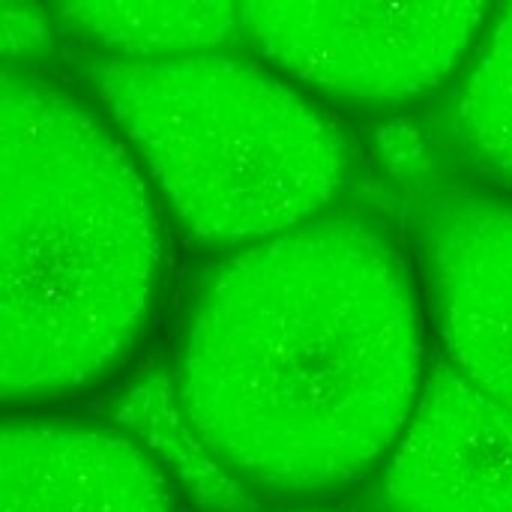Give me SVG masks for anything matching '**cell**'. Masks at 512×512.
I'll return each instance as SVG.
<instances>
[{
	"instance_id": "cell-10",
	"label": "cell",
	"mask_w": 512,
	"mask_h": 512,
	"mask_svg": "<svg viewBox=\"0 0 512 512\" xmlns=\"http://www.w3.org/2000/svg\"><path fill=\"white\" fill-rule=\"evenodd\" d=\"M456 129L474 162L512 189V6L498 15L465 75Z\"/></svg>"
},
{
	"instance_id": "cell-4",
	"label": "cell",
	"mask_w": 512,
	"mask_h": 512,
	"mask_svg": "<svg viewBox=\"0 0 512 512\" xmlns=\"http://www.w3.org/2000/svg\"><path fill=\"white\" fill-rule=\"evenodd\" d=\"M486 24L480 3H246L240 33L294 84L351 102L435 90Z\"/></svg>"
},
{
	"instance_id": "cell-7",
	"label": "cell",
	"mask_w": 512,
	"mask_h": 512,
	"mask_svg": "<svg viewBox=\"0 0 512 512\" xmlns=\"http://www.w3.org/2000/svg\"><path fill=\"white\" fill-rule=\"evenodd\" d=\"M3 512H183L177 486L123 429L12 414L3 423Z\"/></svg>"
},
{
	"instance_id": "cell-8",
	"label": "cell",
	"mask_w": 512,
	"mask_h": 512,
	"mask_svg": "<svg viewBox=\"0 0 512 512\" xmlns=\"http://www.w3.org/2000/svg\"><path fill=\"white\" fill-rule=\"evenodd\" d=\"M57 18L120 60L219 51L240 33L234 3H66Z\"/></svg>"
},
{
	"instance_id": "cell-2",
	"label": "cell",
	"mask_w": 512,
	"mask_h": 512,
	"mask_svg": "<svg viewBox=\"0 0 512 512\" xmlns=\"http://www.w3.org/2000/svg\"><path fill=\"white\" fill-rule=\"evenodd\" d=\"M3 402L105 384L144 339L165 279L159 198L111 120L36 72H3Z\"/></svg>"
},
{
	"instance_id": "cell-1",
	"label": "cell",
	"mask_w": 512,
	"mask_h": 512,
	"mask_svg": "<svg viewBox=\"0 0 512 512\" xmlns=\"http://www.w3.org/2000/svg\"><path fill=\"white\" fill-rule=\"evenodd\" d=\"M426 375V321L402 252L363 216L327 213L210 273L171 381L243 489L321 498L387 462Z\"/></svg>"
},
{
	"instance_id": "cell-5",
	"label": "cell",
	"mask_w": 512,
	"mask_h": 512,
	"mask_svg": "<svg viewBox=\"0 0 512 512\" xmlns=\"http://www.w3.org/2000/svg\"><path fill=\"white\" fill-rule=\"evenodd\" d=\"M384 512H512V408L447 357L429 366L417 408L381 474Z\"/></svg>"
},
{
	"instance_id": "cell-9",
	"label": "cell",
	"mask_w": 512,
	"mask_h": 512,
	"mask_svg": "<svg viewBox=\"0 0 512 512\" xmlns=\"http://www.w3.org/2000/svg\"><path fill=\"white\" fill-rule=\"evenodd\" d=\"M117 429L153 456L177 489H186L192 501L210 512H240L246 492L201 444L189 417L180 408L174 381L144 378L117 405Z\"/></svg>"
},
{
	"instance_id": "cell-3",
	"label": "cell",
	"mask_w": 512,
	"mask_h": 512,
	"mask_svg": "<svg viewBox=\"0 0 512 512\" xmlns=\"http://www.w3.org/2000/svg\"><path fill=\"white\" fill-rule=\"evenodd\" d=\"M90 78L195 246L240 252L276 240L327 216L348 183L342 126L270 63L228 51L111 57L96 60Z\"/></svg>"
},
{
	"instance_id": "cell-11",
	"label": "cell",
	"mask_w": 512,
	"mask_h": 512,
	"mask_svg": "<svg viewBox=\"0 0 512 512\" xmlns=\"http://www.w3.org/2000/svg\"><path fill=\"white\" fill-rule=\"evenodd\" d=\"M51 33L39 9L33 6H3V48L9 57L42 54Z\"/></svg>"
},
{
	"instance_id": "cell-6",
	"label": "cell",
	"mask_w": 512,
	"mask_h": 512,
	"mask_svg": "<svg viewBox=\"0 0 512 512\" xmlns=\"http://www.w3.org/2000/svg\"><path fill=\"white\" fill-rule=\"evenodd\" d=\"M423 273L444 357L512 408V201L438 204L426 219Z\"/></svg>"
}]
</instances>
